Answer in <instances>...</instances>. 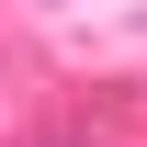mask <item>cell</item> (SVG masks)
Listing matches in <instances>:
<instances>
[{"label": "cell", "mask_w": 147, "mask_h": 147, "mask_svg": "<svg viewBox=\"0 0 147 147\" xmlns=\"http://www.w3.org/2000/svg\"><path fill=\"white\" fill-rule=\"evenodd\" d=\"M45 147H91V136H45Z\"/></svg>", "instance_id": "obj_1"}]
</instances>
